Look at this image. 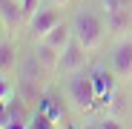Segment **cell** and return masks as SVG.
I'll return each mask as SVG.
<instances>
[{
	"instance_id": "4fadbf2b",
	"label": "cell",
	"mask_w": 132,
	"mask_h": 129,
	"mask_svg": "<svg viewBox=\"0 0 132 129\" xmlns=\"http://www.w3.org/2000/svg\"><path fill=\"white\" fill-rule=\"evenodd\" d=\"M72 37H75V35H72V23H69V17H66L63 23H57V26H55V29L46 35V37H40V40L52 43L55 49H60V52H63V49H66V43H69Z\"/></svg>"
},
{
	"instance_id": "ba28073f",
	"label": "cell",
	"mask_w": 132,
	"mask_h": 129,
	"mask_svg": "<svg viewBox=\"0 0 132 129\" xmlns=\"http://www.w3.org/2000/svg\"><path fill=\"white\" fill-rule=\"evenodd\" d=\"M20 43H17V35H9L3 32L0 35V75H9L14 78L17 72V63H20Z\"/></svg>"
},
{
	"instance_id": "8992f818",
	"label": "cell",
	"mask_w": 132,
	"mask_h": 129,
	"mask_svg": "<svg viewBox=\"0 0 132 129\" xmlns=\"http://www.w3.org/2000/svg\"><path fill=\"white\" fill-rule=\"evenodd\" d=\"M92 75V83H95V95H98V109L103 112V106L112 100L115 89L121 86V80L115 78V72L109 69V63H95V66L89 69Z\"/></svg>"
},
{
	"instance_id": "277c9868",
	"label": "cell",
	"mask_w": 132,
	"mask_h": 129,
	"mask_svg": "<svg viewBox=\"0 0 132 129\" xmlns=\"http://www.w3.org/2000/svg\"><path fill=\"white\" fill-rule=\"evenodd\" d=\"M106 63H109V69L115 72V78H118L121 83H129V80H132V35L118 37V40L109 43V57H106Z\"/></svg>"
},
{
	"instance_id": "5bb4252c",
	"label": "cell",
	"mask_w": 132,
	"mask_h": 129,
	"mask_svg": "<svg viewBox=\"0 0 132 129\" xmlns=\"http://www.w3.org/2000/svg\"><path fill=\"white\" fill-rule=\"evenodd\" d=\"M95 6H98L103 14H109V12H118V9L132 6V0H95Z\"/></svg>"
},
{
	"instance_id": "52a82bcc",
	"label": "cell",
	"mask_w": 132,
	"mask_h": 129,
	"mask_svg": "<svg viewBox=\"0 0 132 129\" xmlns=\"http://www.w3.org/2000/svg\"><path fill=\"white\" fill-rule=\"evenodd\" d=\"M37 112H43L55 126H63V121H66V115H72V109H69V103H66V98H63V92H55L52 86L46 92H43V98L37 100V106H35Z\"/></svg>"
},
{
	"instance_id": "6da1fadb",
	"label": "cell",
	"mask_w": 132,
	"mask_h": 129,
	"mask_svg": "<svg viewBox=\"0 0 132 129\" xmlns=\"http://www.w3.org/2000/svg\"><path fill=\"white\" fill-rule=\"evenodd\" d=\"M69 23H72V35H75V40H80L92 55H98L106 43H109L106 14H103L98 6L80 3V6L69 14Z\"/></svg>"
},
{
	"instance_id": "5b68a950",
	"label": "cell",
	"mask_w": 132,
	"mask_h": 129,
	"mask_svg": "<svg viewBox=\"0 0 132 129\" xmlns=\"http://www.w3.org/2000/svg\"><path fill=\"white\" fill-rule=\"evenodd\" d=\"M89 57H92V52L83 46L80 40H69L66 43V49L60 52V63H57V78H66V75H72V72H80V69H86L89 66Z\"/></svg>"
},
{
	"instance_id": "7c38bea8",
	"label": "cell",
	"mask_w": 132,
	"mask_h": 129,
	"mask_svg": "<svg viewBox=\"0 0 132 129\" xmlns=\"http://www.w3.org/2000/svg\"><path fill=\"white\" fill-rule=\"evenodd\" d=\"M32 55L43 63V66H46L55 78H57V63H60V49H55L52 43H46V40H32Z\"/></svg>"
},
{
	"instance_id": "9a60e30c",
	"label": "cell",
	"mask_w": 132,
	"mask_h": 129,
	"mask_svg": "<svg viewBox=\"0 0 132 129\" xmlns=\"http://www.w3.org/2000/svg\"><path fill=\"white\" fill-rule=\"evenodd\" d=\"M14 95V83H12V78L9 75H0V100H9Z\"/></svg>"
},
{
	"instance_id": "9c48e42d",
	"label": "cell",
	"mask_w": 132,
	"mask_h": 129,
	"mask_svg": "<svg viewBox=\"0 0 132 129\" xmlns=\"http://www.w3.org/2000/svg\"><path fill=\"white\" fill-rule=\"evenodd\" d=\"M32 109L17 92L6 100V129H29V118H32Z\"/></svg>"
},
{
	"instance_id": "d6986e66",
	"label": "cell",
	"mask_w": 132,
	"mask_h": 129,
	"mask_svg": "<svg viewBox=\"0 0 132 129\" xmlns=\"http://www.w3.org/2000/svg\"><path fill=\"white\" fill-rule=\"evenodd\" d=\"M3 32H6V26H3V20H0V35H3Z\"/></svg>"
},
{
	"instance_id": "e0dca14e",
	"label": "cell",
	"mask_w": 132,
	"mask_h": 129,
	"mask_svg": "<svg viewBox=\"0 0 132 129\" xmlns=\"http://www.w3.org/2000/svg\"><path fill=\"white\" fill-rule=\"evenodd\" d=\"M0 129H6V100H0Z\"/></svg>"
},
{
	"instance_id": "2e32d148",
	"label": "cell",
	"mask_w": 132,
	"mask_h": 129,
	"mask_svg": "<svg viewBox=\"0 0 132 129\" xmlns=\"http://www.w3.org/2000/svg\"><path fill=\"white\" fill-rule=\"evenodd\" d=\"M20 6H23V17L29 20V17H32V14L43 6V0H20Z\"/></svg>"
},
{
	"instance_id": "8fae6325",
	"label": "cell",
	"mask_w": 132,
	"mask_h": 129,
	"mask_svg": "<svg viewBox=\"0 0 132 129\" xmlns=\"http://www.w3.org/2000/svg\"><path fill=\"white\" fill-rule=\"evenodd\" d=\"M106 32H109V43L132 35V6L118 9V12H109L106 14Z\"/></svg>"
},
{
	"instance_id": "7a4b0ae2",
	"label": "cell",
	"mask_w": 132,
	"mask_h": 129,
	"mask_svg": "<svg viewBox=\"0 0 132 129\" xmlns=\"http://www.w3.org/2000/svg\"><path fill=\"white\" fill-rule=\"evenodd\" d=\"M60 92H63V98H66V103H69L75 118H89L98 109V95H95V83H92L89 66L60 78Z\"/></svg>"
},
{
	"instance_id": "30bf717a",
	"label": "cell",
	"mask_w": 132,
	"mask_h": 129,
	"mask_svg": "<svg viewBox=\"0 0 132 129\" xmlns=\"http://www.w3.org/2000/svg\"><path fill=\"white\" fill-rule=\"evenodd\" d=\"M0 20L9 35H20L26 32V17H23V6L20 0H0Z\"/></svg>"
},
{
	"instance_id": "3957f363",
	"label": "cell",
	"mask_w": 132,
	"mask_h": 129,
	"mask_svg": "<svg viewBox=\"0 0 132 129\" xmlns=\"http://www.w3.org/2000/svg\"><path fill=\"white\" fill-rule=\"evenodd\" d=\"M66 20V6H55V3H43L29 20H26V32H29V43L46 37L57 23Z\"/></svg>"
},
{
	"instance_id": "ac0fdd59",
	"label": "cell",
	"mask_w": 132,
	"mask_h": 129,
	"mask_svg": "<svg viewBox=\"0 0 132 129\" xmlns=\"http://www.w3.org/2000/svg\"><path fill=\"white\" fill-rule=\"evenodd\" d=\"M43 3H55V6H72L75 0H43Z\"/></svg>"
}]
</instances>
